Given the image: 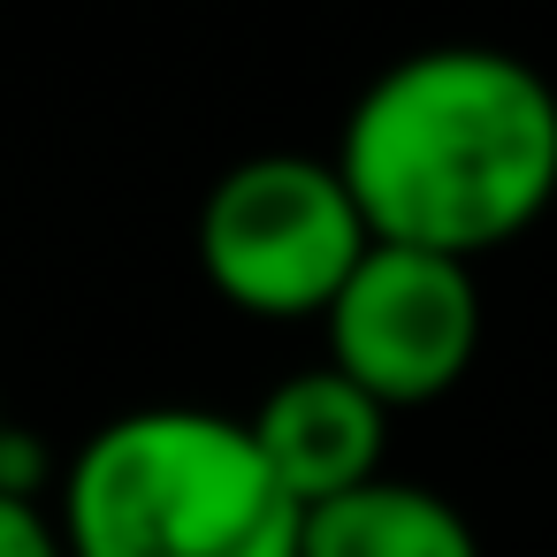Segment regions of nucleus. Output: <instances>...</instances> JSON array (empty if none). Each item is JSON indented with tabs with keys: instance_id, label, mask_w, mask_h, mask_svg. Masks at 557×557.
Returning <instances> with one entry per match:
<instances>
[{
	"instance_id": "nucleus-2",
	"label": "nucleus",
	"mask_w": 557,
	"mask_h": 557,
	"mask_svg": "<svg viewBox=\"0 0 557 557\" xmlns=\"http://www.w3.org/2000/svg\"><path fill=\"white\" fill-rule=\"evenodd\" d=\"M70 557H298L306 511L268 473L245 412L138 405L62 466Z\"/></svg>"
},
{
	"instance_id": "nucleus-4",
	"label": "nucleus",
	"mask_w": 557,
	"mask_h": 557,
	"mask_svg": "<svg viewBox=\"0 0 557 557\" xmlns=\"http://www.w3.org/2000/svg\"><path fill=\"white\" fill-rule=\"evenodd\" d=\"M321 329L329 367L344 382H359L382 412H412L466 382L481 351V290L466 260L374 237L336 306L321 313Z\"/></svg>"
},
{
	"instance_id": "nucleus-3",
	"label": "nucleus",
	"mask_w": 557,
	"mask_h": 557,
	"mask_svg": "<svg viewBox=\"0 0 557 557\" xmlns=\"http://www.w3.org/2000/svg\"><path fill=\"white\" fill-rule=\"evenodd\" d=\"M199 275L252 321H321L367 260V214L329 153H245L199 199Z\"/></svg>"
},
{
	"instance_id": "nucleus-7",
	"label": "nucleus",
	"mask_w": 557,
	"mask_h": 557,
	"mask_svg": "<svg viewBox=\"0 0 557 557\" xmlns=\"http://www.w3.org/2000/svg\"><path fill=\"white\" fill-rule=\"evenodd\" d=\"M0 557H70L62 519L47 511V496H9L0 488Z\"/></svg>"
},
{
	"instance_id": "nucleus-5",
	"label": "nucleus",
	"mask_w": 557,
	"mask_h": 557,
	"mask_svg": "<svg viewBox=\"0 0 557 557\" xmlns=\"http://www.w3.org/2000/svg\"><path fill=\"white\" fill-rule=\"evenodd\" d=\"M245 428H252L268 473L283 481V496L298 511H321V504L367 488L382 473V458H389V412L359 382H344L329 359L283 374L245 412Z\"/></svg>"
},
{
	"instance_id": "nucleus-1",
	"label": "nucleus",
	"mask_w": 557,
	"mask_h": 557,
	"mask_svg": "<svg viewBox=\"0 0 557 557\" xmlns=\"http://www.w3.org/2000/svg\"><path fill=\"white\" fill-rule=\"evenodd\" d=\"M329 161L367 237L473 268L557 199V85L511 47L443 39L367 77Z\"/></svg>"
},
{
	"instance_id": "nucleus-8",
	"label": "nucleus",
	"mask_w": 557,
	"mask_h": 557,
	"mask_svg": "<svg viewBox=\"0 0 557 557\" xmlns=\"http://www.w3.org/2000/svg\"><path fill=\"white\" fill-rule=\"evenodd\" d=\"M9 435H16V420H9V405H0V450H9Z\"/></svg>"
},
{
	"instance_id": "nucleus-6",
	"label": "nucleus",
	"mask_w": 557,
	"mask_h": 557,
	"mask_svg": "<svg viewBox=\"0 0 557 557\" xmlns=\"http://www.w3.org/2000/svg\"><path fill=\"white\" fill-rule=\"evenodd\" d=\"M298 557H481V534L466 527V511L450 496L374 473L367 488L306 511Z\"/></svg>"
}]
</instances>
